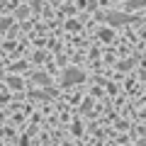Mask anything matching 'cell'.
<instances>
[{
  "label": "cell",
  "instance_id": "6",
  "mask_svg": "<svg viewBox=\"0 0 146 146\" xmlns=\"http://www.w3.org/2000/svg\"><path fill=\"white\" fill-rule=\"evenodd\" d=\"M100 36H102V39H105V42H110V39H112V29H105V32H100Z\"/></svg>",
  "mask_w": 146,
  "mask_h": 146
},
{
  "label": "cell",
  "instance_id": "5",
  "mask_svg": "<svg viewBox=\"0 0 146 146\" xmlns=\"http://www.w3.org/2000/svg\"><path fill=\"white\" fill-rule=\"evenodd\" d=\"M34 80H36V83H49V78L44 76V73H36V76H34Z\"/></svg>",
  "mask_w": 146,
  "mask_h": 146
},
{
  "label": "cell",
  "instance_id": "4",
  "mask_svg": "<svg viewBox=\"0 0 146 146\" xmlns=\"http://www.w3.org/2000/svg\"><path fill=\"white\" fill-rule=\"evenodd\" d=\"M7 83H10V88H15V90H17V88H22V80H20V78H12V76L7 78Z\"/></svg>",
  "mask_w": 146,
  "mask_h": 146
},
{
  "label": "cell",
  "instance_id": "2",
  "mask_svg": "<svg viewBox=\"0 0 146 146\" xmlns=\"http://www.w3.org/2000/svg\"><path fill=\"white\" fill-rule=\"evenodd\" d=\"M102 17L110 25H124V22H129V15H122V12H107V15H102Z\"/></svg>",
  "mask_w": 146,
  "mask_h": 146
},
{
  "label": "cell",
  "instance_id": "1",
  "mask_svg": "<svg viewBox=\"0 0 146 146\" xmlns=\"http://www.w3.org/2000/svg\"><path fill=\"white\" fill-rule=\"evenodd\" d=\"M83 78H85V73L80 71V68H66V73H63V85H71V83H80Z\"/></svg>",
  "mask_w": 146,
  "mask_h": 146
},
{
  "label": "cell",
  "instance_id": "7",
  "mask_svg": "<svg viewBox=\"0 0 146 146\" xmlns=\"http://www.w3.org/2000/svg\"><path fill=\"white\" fill-rule=\"evenodd\" d=\"M136 146H146V139H141V141H139V144H136Z\"/></svg>",
  "mask_w": 146,
  "mask_h": 146
},
{
  "label": "cell",
  "instance_id": "3",
  "mask_svg": "<svg viewBox=\"0 0 146 146\" xmlns=\"http://www.w3.org/2000/svg\"><path fill=\"white\" fill-rule=\"evenodd\" d=\"M146 5V0H129V5H127V10H136V7Z\"/></svg>",
  "mask_w": 146,
  "mask_h": 146
}]
</instances>
